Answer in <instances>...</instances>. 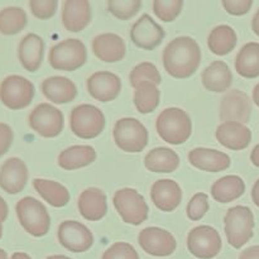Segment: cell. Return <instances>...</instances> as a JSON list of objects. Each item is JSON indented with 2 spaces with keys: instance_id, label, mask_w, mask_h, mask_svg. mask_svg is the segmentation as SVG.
<instances>
[{
  "instance_id": "6da1fadb",
  "label": "cell",
  "mask_w": 259,
  "mask_h": 259,
  "mask_svg": "<svg viewBox=\"0 0 259 259\" xmlns=\"http://www.w3.org/2000/svg\"><path fill=\"white\" fill-rule=\"evenodd\" d=\"M164 70L175 78L194 75L201 62V50L194 38L177 37L166 46L162 56Z\"/></svg>"
},
{
  "instance_id": "7a4b0ae2",
  "label": "cell",
  "mask_w": 259,
  "mask_h": 259,
  "mask_svg": "<svg viewBox=\"0 0 259 259\" xmlns=\"http://www.w3.org/2000/svg\"><path fill=\"white\" fill-rule=\"evenodd\" d=\"M158 136L166 143L180 146L187 142L192 133V121L189 114L179 108L164 109L156 121Z\"/></svg>"
},
{
  "instance_id": "3957f363",
  "label": "cell",
  "mask_w": 259,
  "mask_h": 259,
  "mask_svg": "<svg viewBox=\"0 0 259 259\" xmlns=\"http://www.w3.org/2000/svg\"><path fill=\"white\" fill-rule=\"evenodd\" d=\"M18 220L23 229L32 237H45L51 228V217L42 202L34 197H23L15 206Z\"/></svg>"
},
{
  "instance_id": "277c9868",
  "label": "cell",
  "mask_w": 259,
  "mask_h": 259,
  "mask_svg": "<svg viewBox=\"0 0 259 259\" xmlns=\"http://www.w3.org/2000/svg\"><path fill=\"white\" fill-rule=\"evenodd\" d=\"M224 225L228 243L235 249H240L252 239L254 215L249 207L238 205L228 210L224 218Z\"/></svg>"
},
{
  "instance_id": "5b68a950",
  "label": "cell",
  "mask_w": 259,
  "mask_h": 259,
  "mask_svg": "<svg viewBox=\"0 0 259 259\" xmlns=\"http://www.w3.org/2000/svg\"><path fill=\"white\" fill-rule=\"evenodd\" d=\"M88 60L85 45L77 38H68L53 46L48 53V62L55 70L72 72L82 67Z\"/></svg>"
},
{
  "instance_id": "8992f818",
  "label": "cell",
  "mask_w": 259,
  "mask_h": 259,
  "mask_svg": "<svg viewBox=\"0 0 259 259\" xmlns=\"http://www.w3.org/2000/svg\"><path fill=\"white\" fill-rule=\"evenodd\" d=\"M70 128L81 139L96 138L105 128V116L95 105L81 104L71 111Z\"/></svg>"
},
{
  "instance_id": "52a82bcc",
  "label": "cell",
  "mask_w": 259,
  "mask_h": 259,
  "mask_svg": "<svg viewBox=\"0 0 259 259\" xmlns=\"http://www.w3.org/2000/svg\"><path fill=\"white\" fill-rule=\"evenodd\" d=\"M116 147L126 153H139L148 144V131L136 118L119 119L113 129Z\"/></svg>"
},
{
  "instance_id": "ba28073f",
  "label": "cell",
  "mask_w": 259,
  "mask_h": 259,
  "mask_svg": "<svg viewBox=\"0 0 259 259\" xmlns=\"http://www.w3.org/2000/svg\"><path fill=\"white\" fill-rule=\"evenodd\" d=\"M113 204L116 211L131 225H141L148 219V205L146 199L134 189H121L114 194Z\"/></svg>"
},
{
  "instance_id": "9c48e42d",
  "label": "cell",
  "mask_w": 259,
  "mask_h": 259,
  "mask_svg": "<svg viewBox=\"0 0 259 259\" xmlns=\"http://www.w3.org/2000/svg\"><path fill=\"white\" fill-rule=\"evenodd\" d=\"M34 91V85L28 78L10 75L0 83V101L12 110H20L30 105Z\"/></svg>"
},
{
  "instance_id": "30bf717a",
  "label": "cell",
  "mask_w": 259,
  "mask_h": 259,
  "mask_svg": "<svg viewBox=\"0 0 259 259\" xmlns=\"http://www.w3.org/2000/svg\"><path fill=\"white\" fill-rule=\"evenodd\" d=\"M223 248L222 237L215 228L200 225L187 235V249L199 259L215 258Z\"/></svg>"
},
{
  "instance_id": "8fae6325",
  "label": "cell",
  "mask_w": 259,
  "mask_h": 259,
  "mask_svg": "<svg viewBox=\"0 0 259 259\" xmlns=\"http://www.w3.org/2000/svg\"><path fill=\"white\" fill-rule=\"evenodd\" d=\"M29 126L43 138H55L63 131V114L60 109L47 103L35 106L28 118Z\"/></svg>"
},
{
  "instance_id": "7c38bea8",
  "label": "cell",
  "mask_w": 259,
  "mask_h": 259,
  "mask_svg": "<svg viewBox=\"0 0 259 259\" xmlns=\"http://www.w3.org/2000/svg\"><path fill=\"white\" fill-rule=\"evenodd\" d=\"M61 245L73 253H83L94 244V235L86 225L76 220L61 223L57 233Z\"/></svg>"
},
{
  "instance_id": "4fadbf2b",
  "label": "cell",
  "mask_w": 259,
  "mask_h": 259,
  "mask_svg": "<svg viewBox=\"0 0 259 259\" xmlns=\"http://www.w3.org/2000/svg\"><path fill=\"white\" fill-rule=\"evenodd\" d=\"M142 249L153 257H168L176 250L177 243L174 235L157 227L146 228L138 235Z\"/></svg>"
},
{
  "instance_id": "5bb4252c",
  "label": "cell",
  "mask_w": 259,
  "mask_h": 259,
  "mask_svg": "<svg viewBox=\"0 0 259 259\" xmlns=\"http://www.w3.org/2000/svg\"><path fill=\"white\" fill-rule=\"evenodd\" d=\"M164 29L148 14H143L131 29V39L137 47L153 51L163 40Z\"/></svg>"
},
{
  "instance_id": "9a60e30c",
  "label": "cell",
  "mask_w": 259,
  "mask_h": 259,
  "mask_svg": "<svg viewBox=\"0 0 259 259\" xmlns=\"http://www.w3.org/2000/svg\"><path fill=\"white\" fill-rule=\"evenodd\" d=\"M252 114V104L249 96L240 90L228 91L220 104V120L223 123L235 121L245 124Z\"/></svg>"
},
{
  "instance_id": "2e32d148",
  "label": "cell",
  "mask_w": 259,
  "mask_h": 259,
  "mask_svg": "<svg viewBox=\"0 0 259 259\" xmlns=\"http://www.w3.org/2000/svg\"><path fill=\"white\" fill-rule=\"evenodd\" d=\"M88 91L95 100L109 103L115 100L121 91V81L115 73L98 71L88 78Z\"/></svg>"
},
{
  "instance_id": "e0dca14e",
  "label": "cell",
  "mask_w": 259,
  "mask_h": 259,
  "mask_svg": "<svg viewBox=\"0 0 259 259\" xmlns=\"http://www.w3.org/2000/svg\"><path fill=\"white\" fill-rule=\"evenodd\" d=\"M28 181L27 164L17 157L7 159L0 167V189L9 195H17L24 190Z\"/></svg>"
},
{
  "instance_id": "ac0fdd59",
  "label": "cell",
  "mask_w": 259,
  "mask_h": 259,
  "mask_svg": "<svg viewBox=\"0 0 259 259\" xmlns=\"http://www.w3.org/2000/svg\"><path fill=\"white\" fill-rule=\"evenodd\" d=\"M151 197L157 209L164 212H171L181 204L182 190L174 180H158L152 185Z\"/></svg>"
},
{
  "instance_id": "d6986e66",
  "label": "cell",
  "mask_w": 259,
  "mask_h": 259,
  "mask_svg": "<svg viewBox=\"0 0 259 259\" xmlns=\"http://www.w3.org/2000/svg\"><path fill=\"white\" fill-rule=\"evenodd\" d=\"M218 142L232 151L245 149L252 142V132L247 125L235 121L222 123L215 132Z\"/></svg>"
},
{
  "instance_id": "ffe728a7",
  "label": "cell",
  "mask_w": 259,
  "mask_h": 259,
  "mask_svg": "<svg viewBox=\"0 0 259 259\" xmlns=\"http://www.w3.org/2000/svg\"><path fill=\"white\" fill-rule=\"evenodd\" d=\"M93 51L96 57L106 63H115L125 56V42L115 33H103L94 38Z\"/></svg>"
},
{
  "instance_id": "44dd1931",
  "label": "cell",
  "mask_w": 259,
  "mask_h": 259,
  "mask_svg": "<svg viewBox=\"0 0 259 259\" xmlns=\"http://www.w3.org/2000/svg\"><path fill=\"white\" fill-rule=\"evenodd\" d=\"M91 22V5L88 0H66L62 5V23L72 33L81 32Z\"/></svg>"
},
{
  "instance_id": "7402d4cb",
  "label": "cell",
  "mask_w": 259,
  "mask_h": 259,
  "mask_svg": "<svg viewBox=\"0 0 259 259\" xmlns=\"http://www.w3.org/2000/svg\"><path fill=\"white\" fill-rule=\"evenodd\" d=\"M189 161L196 168L205 172H212V174L225 171L230 167V157L218 149H192L189 153Z\"/></svg>"
},
{
  "instance_id": "603a6c76",
  "label": "cell",
  "mask_w": 259,
  "mask_h": 259,
  "mask_svg": "<svg viewBox=\"0 0 259 259\" xmlns=\"http://www.w3.org/2000/svg\"><path fill=\"white\" fill-rule=\"evenodd\" d=\"M45 53V42L35 33H28L18 47V57L28 72H35L40 67Z\"/></svg>"
},
{
  "instance_id": "cb8c5ba5",
  "label": "cell",
  "mask_w": 259,
  "mask_h": 259,
  "mask_svg": "<svg viewBox=\"0 0 259 259\" xmlns=\"http://www.w3.org/2000/svg\"><path fill=\"white\" fill-rule=\"evenodd\" d=\"M78 210L83 219L89 222H99L108 212L106 195L96 187L83 190L78 197Z\"/></svg>"
},
{
  "instance_id": "d4e9b609",
  "label": "cell",
  "mask_w": 259,
  "mask_h": 259,
  "mask_svg": "<svg viewBox=\"0 0 259 259\" xmlns=\"http://www.w3.org/2000/svg\"><path fill=\"white\" fill-rule=\"evenodd\" d=\"M42 93L46 98L55 104L71 103L77 96L75 82L65 76H52L42 82Z\"/></svg>"
},
{
  "instance_id": "484cf974",
  "label": "cell",
  "mask_w": 259,
  "mask_h": 259,
  "mask_svg": "<svg viewBox=\"0 0 259 259\" xmlns=\"http://www.w3.org/2000/svg\"><path fill=\"white\" fill-rule=\"evenodd\" d=\"M201 81L211 93H225L233 83L232 71L224 61H214L202 71Z\"/></svg>"
},
{
  "instance_id": "4316f807",
  "label": "cell",
  "mask_w": 259,
  "mask_h": 259,
  "mask_svg": "<svg viewBox=\"0 0 259 259\" xmlns=\"http://www.w3.org/2000/svg\"><path fill=\"white\" fill-rule=\"evenodd\" d=\"M144 166L154 174H172L180 166L179 154L167 147L152 149L144 157Z\"/></svg>"
},
{
  "instance_id": "83f0119b",
  "label": "cell",
  "mask_w": 259,
  "mask_h": 259,
  "mask_svg": "<svg viewBox=\"0 0 259 259\" xmlns=\"http://www.w3.org/2000/svg\"><path fill=\"white\" fill-rule=\"evenodd\" d=\"M96 159V151L91 146H72L62 151L58 156V166L66 171L90 166Z\"/></svg>"
},
{
  "instance_id": "f1b7e54d",
  "label": "cell",
  "mask_w": 259,
  "mask_h": 259,
  "mask_svg": "<svg viewBox=\"0 0 259 259\" xmlns=\"http://www.w3.org/2000/svg\"><path fill=\"white\" fill-rule=\"evenodd\" d=\"M245 192V184L242 177L229 175L214 182L211 186V196L220 204H228L239 199Z\"/></svg>"
},
{
  "instance_id": "f546056e",
  "label": "cell",
  "mask_w": 259,
  "mask_h": 259,
  "mask_svg": "<svg viewBox=\"0 0 259 259\" xmlns=\"http://www.w3.org/2000/svg\"><path fill=\"white\" fill-rule=\"evenodd\" d=\"M235 71L242 77L255 78L259 76V43L249 42L242 47L235 57Z\"/></svg>"
},
{
  "instance_id": "4dcf8cb0",
  "label": "cell",
  "mask_w": 259,
  "mask_h": 259,
  "mask_svg": "<svg viewBox=\"0 0 259 259\" xmlns=\"http://www.w3.org/2000/svg\"><path fill=\"white\" fill-rule=\"evenodd\" d=\"M33 187L53 207H63L70 201V192L63 185L45 179L33 180Z\"/></svg>"
},
{
  "instance_id": "1f68e13d",
  "label": "cell",
  "mask_w": 259,
  "mask_h": 259,
  "mask_svg": "<svg viewBox=\"0 0 259 259\" xmlns=\"http://www.w3.org/2000/svg\"><path fill=\"white\" fill-rule=\"evenodd\" d=\"M238 42L235 30L230 25L222 24L215 27L207 38V47L214 55L225 56L232 52Z\"/></svg>"
},
{
  "instance_id": "d6a6232c",
  "label": "cell",
  "mask_w": 259,
  "mask_h": 259,
  "mask_svg": "<svg viewBox=\"0 0 259 259\" xmlns=\"http://www.w3.org/2000/svg\"><path fill=\"white\" fill-rule=\"evenodd\" d=\"M161 99V91L156 83L144 81L134 89V105L141 114H149L157 109Z\"/></svg>"
},
{
  "instance_id": "836d02e7",
  "label": "cell",
  "mask_w": 259,
  "mask_h": 259,
  "mask_svg": "<svg viewBox=\"0 0 259 259\" xmlns=\"http://www.w3.org/2000/svg\"><path fill=\"white\" fill-rule=\"evenodd\" d=\"M28 22L27 13L19 7H8L0 10V33L14 35L22 32Z\"/></svg>"
},
{
  "instance_id": "e575fe53",
  "label": "cell",
  "mask_w": 259,
  "mask_h": 259,
  "mask_svg": "<svg viewBox=\"0 0 259 259\" xmlns=\"http://www.w3.org/2000/svg\"><path fill=\"white\" fill-rule=\"evenodd\" d=\"M129 81H131V85L136 89L139 83L144 82V81H149L158 86L162 82V77L156 65H153L152 62H142L132 70Z\"/></svg>"
},
{
  "instance_id": "d590c367",
  "label": "cell",
  "mask_w": 259,
  "mask_h": 259,
  "mask_svg": "<svg viewBox=\"0 0 259 259\" xmlns=\"http://www.w3.org/2000/svg\"><path fill=\"white\" fill-rule=\"evenodd\" d=\"M182 0H154L153 12L162 22H174L182 12Z\"/></svg>"
},
{
  "instance_id": "8d00e7d4",
  "label": "cell",
  "mask_w": 259,
  "mask_h": 259,
  "mask_svg": "<svg viewBox=\"0 0 259 259\" xmlns=\"http://www.w3.org/2000/svg\"><path fill=\"white\" fill-rule=\"evenodd\" d=\"M141 0H109L108 2L109 12L121 20L133 18L141 10Z\"/></svg>"
},
{
  "instance_id": "74e56055",
  "label": "cell",
  "mask_w": 259,
  "mask_h": 259,
  "mask_svg": "<svg viewBox=\"0 0 259 259\" xmlns=\"http://www.w3.org/2000/svg\"><path fill=\"white\" fill-rule=\"evenodd\" d=\"M207 211H209V196L202 192H197L187 204V217L192 222H199L206 215Z\"/></svg>"
},
{
  "instance_id": "f35d334b",
  "label": "cell",
  "mask_w": 259,
  "mask_h": 259,
  "mask_svg": "<svg viewBox=\"0 0 259 259\" xmlns=\"http://www.w3.org/2000/svg\"><path fill=\"white\" fill-rule=\"evenodd\" d=\"M101 259H139V255L133 245L125 242H118L105 250Z\"/></svg>"
},
{
  "instance_id": "ab89813d",
  "label": "cell",
  "mask_w": 259,
  "mask_h": 259,
  "mask_svg": "<svg viewBox=\"0 0 259 259\" xmlns=\"http://www.w3.org/2000/svg\"><path fill=\"white\" fill-rule=\"evenodd\" d=\"M58 3L56 0H30L29 8L32 14L38 19H50L55 15Z\"/></svg>"
},
{
  "instance_id": "60d3db41",
  "label": "cell",
  "mask_w": 259,
  "mask_h": 259,
  "mask_svg": "<svg viewBox=\"0 0 259 259\" xmlns=\"http://www.w3.org/2000/svg\"><path fill=\"white\" fill-rule=\"evenodd\" d=\"M223 7L232 15H244L252 8V0H223Z\"/></svg>"
},
{
  "instance_id": "b9f144b4",
  "label": "cell",
  "mask_w": 259,
  "mask_h": 259,
  "mask_svg": "<svg viewBox=\"0 0 259 259\" xmlns=\"http://www.w3.org/2000/svg\"><path fill=\"white\" fill-rule=\"evenodd\" d=\"M14 139L13 129L8 124L0 123V158L10 149Z\"/></svg>"
},
{
  "instance_id": "7bdbcfd3",
  "label": "cell",
  "mask_w": 259,
  "mask_h": 259,
  "mask_svg": "<svg viewBox=\"0 0 259 259\" xmlns=\"http://www.w3.org/2000/svg\"><path fill=\"white\" fill-rule=\"evenodd\" d=\"M239 259H259V245L249 247L240 253Z\"/></svg>"
},
{
  "instance_id": "ee69618b",
  "label": "cell",
  "mask_w": 259,
  "mask_h": 259,
  "mask_svg": "<svg viewBox=\"0 0 259 259\" xmlns=\"http://www.w3.org/2000/svg\"><path fill=\"white\" fill-rule=\"evenodd\" d=\"M8 214H9V207H8L5 200L0 196V220H2L3 223L7 220Z\"/></svg>"
},
{
  "instance_id": "f6af8a7d",
  "label": "cell",
  "mask_w": 259,
  "mask_h": 259,
  "mask_svg": "<svg viewBox=\"0 0 259 259\" xmlns=\"http://www.w3.org/2000/svg\"><path fill=\"white\" fill-rule=\"evenodd\" d=\"M252 200L255 206L259 207V180H257V182H255L252 189Z\"/></svg>"
},
{
  "instance_id": "bcb514c9",
  "label": "cell",
  "mask_w": 259,
  "mask_h": 259,
  "mask_svg": "<svg viewBox=\"0 0 259 259\" xmlns=\"http://www.w3.org/2000/svg\"><path fill=\"white\" fill-rule=\"evenodd\" d=\"M250 161L255 167H259V144L253 148L252 153H250Z\"/></svg>"
},
{
  "instance_id": "7dc6e473",
  "label": "cell",
  "mask_w": 259,
  "mask_h": 259,
  "mask_svg": "<svg viewBox=\"0 0 259 259\" xmlns=\"http://www.w3.org/2000/svg\"><path fill=\"white\" fill-rule=\"evenodd\" d=\"M252 29L259 37V9L257 10V13H255L252 19Z\"/></svg>"
},
{
  "instance_id": "c3c4849f",
  "label": "cell",
  "mask_w": 259,
  "mask_h": 259,
  "mask_svg": "<svg viewBox=\"0 0 259 259\" xmlns=\"http://www.w3.org/2000/svg\"><path fill=\"white\" fill-rule=\"evenodd\" d=\"M253 101H254L255 105L259 108V83L255 85L254 90H253Z\"/></svg>"
},
{
  "instance_id": "681fc988",
  "label": "cell",
  "mask_w": 259,
  "mask_h": 259,
  "mask_svg": "<svg viewBox=\"0 0 259 259\" xmlns=\"http://www.w3.org/2000/svg\"><path fill=\"white\" fill-rule=\"evenodd\" d=\"M10 259H32L27 253H23V252H17L10 257Z\"/></svg>"
},
{
  "instance_id": "f907efd6",
  "label": "cell",
  "mask_w": 259,
  "mask_h": 259,
  "mask_svg": "<svg viewBox=\"0 0 259 259\" xmlns=\"http://www.w3.org/2000/svg\"><path fill=\"white\" fill-rule=\"evenodd\" d=\"M0 259H9V257H8V254H7V252H5L4 249H2V248H0Z\"/></svg>"
},
{
  "instance_id": "816d5d0a",
  "label": "cell",
  "mask_w": 259,
  "mask_h": 259,
  "mask_svg": "<svg viewBox=\"0 0 259 259\" xmlns=\"http://www.w3.org/2000/svg\"><path fill=\"white\" fill-rule=\"evenodd\" d=\"M47 259H71V258L66 257V255H51V257H48Z\"/></svg>"
},
{
  "instance_id": "f5cc1de1",
  "label": "cell",
  "mask_w": 259,
  "mask_h": 259,
  "mask_svg": "<svg viewBox=\"0 0 259 259\" xmlns=\"http://www.w3.org/2000/svg\"><path fill=\"white\" fill-rule=\"evenodd\" d=\"M3 237V222L0 220V239H2Z\"/></svg>"
}]
</instances>
